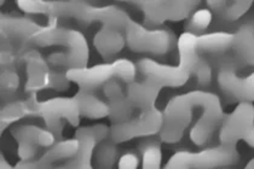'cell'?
Returning a JSON list of instances; mask_svg holds the SVG:
<instances>
[{
	"label": "cell",
	"mask_w": 254,
	"mask_h": 169,
	"mask_svg": "<svg viewBox=\"0 0 254 169\" xmlns=\"http://www.w3.org/2000/svg\"><path fill=\"white\" fill-rule=\"evenodd\" d=\"M239 140L254 148V105L242 102L233 113L225 115L220 124L219 143L236 145Z\"/></svg>",
	"instance_id": "8"
},
{
	"label": "cell",
	"mask_w": 254,
	"mask_h": 169,
	"mask_svg": "<svg viewBox=\"0 0 254 169\" xmlns=\"http://www.w3.org/2000/svg\"><path fill=\"white\" fill-rule=\"evenodd\" d=\"M54 169H64V168H63V166H59V167H55Z\"/></svg>",
	"instance_id": "33"
},
{
	"label": "cell",
	"mask_w": 254,
	"mask_h": 169,
	"mask_svg": "<svg viewBox=\"0 0 254 169\" xmlns=\"http://www.w3.org/2000/svg\"><path fill=\"white\" fill-rule=\"evenodd\" d=\"M95 169H113L114 165L119 160V151L117 149V144L110 138H107L98 144L96 148L95 155Z\"/></svg>",
	"instance_id": "24"
},
{
	"label": "cell",
	"mask_w": 254,
	"mask_h": 169,
	"mask_svg": "<svg viewBox=\"0 0 254 169\" xmlns=\"http://www.w3.org/2000/svg\"><path fill=\"white\" fill-rule=\"evenodd\" d=\"M80 143L76 139L60 140L46 150L40 159L35 161H22L16 165V169H54L55 165L61 161L73 159L79 150Z\"/></svg>",
	"instance_id": "15"
},
{
	"label": "cell",
	"mask_w": 254,
	"mask_h": 169,
	"mask_svg": "<svg viewBox=\"0 0 254 169\" xmlns=\"http://www.w3.org/2000/svg\"><path fill=\"white\" fill-rule=\"evenodd\" d=\"M234 35L233 50L236 60L242 65L254 66V18L245 19Z\"/></svg>",
	"instance_id": "18"
},
{
	"label": "cell",
	"mask_w": 254,
	"mask_h": 169,
	"mask_svg": "<svg viewBox=\"0 0 254 169\" xmlns=\"http://www.w3.org/2000/svg\"><path fill=\"white\" fill-rule=\"evenodd\" d=\"M213 19V12L209 9H198L190 15L187 23V32L197 35L208 28Z\"/></svg>",
	"instance_id": "26"
},
{
	"label": "cell",
	"mask_w": 254,
	"mask_h": 169,
	"mask_svg": "<svg viewBox=\"0 0 254 169\" xmlns=\"http://www.w3.org/2000/svg\"><path fill=\"white\" fill-rule=\"evenodd\" d=\"M124 35L132 51L154 56H164L175 44V35L170 30L148 28L132 18L127 22Z\"/></svg>",
	"instance_id": "7"
},
{
	"label": "cell",
	"mask_w": 254,
	"mask_h": 169,
	"mask_svg": "<svg viewBox=\"0 0 254 169\" xmlns=\"http://www.w3.org/2000/svg\"><path fill=\"white\" fill-rule=\"evenodd\" d=\"M138 66L132 60L126 58H119L113 62L102 63L86 68L68 69L65 71L67 79L86 92H93L97 88L117 79L126 82L127 85L136 81Z\"/></svg>",
	"instance_id": "5"
},
{
	"label": "cell",
	"mask_w": 254,
	"mask_h": 169,
	"mask_svg": "<svg viewBox=\"0 0 254 169\" xmlns=\"http://www.w3.org/2000/svg\"><path fill=\"white\" fill-rule=\"evenodd\" d=\"M235 35L228 32H213L197 35L196 47L198 54L222 56L234 47Z\"/></svg>",
	"instance_id": "22"
},
{
	"label": "cell",
	"mask_w": 254,
	"mask_h": 169,
	"mask_svg": "<svg viewBox=\"0 0 254 169\" xmlns=\"http://www.w3.org/2000/svg\"><path fill=\"white\" fill-rule=\"evenodd\" d=\"M18 144V157L22 161H32L38 148H51L56 144V137L51 131L34 124H22L11 131Z\"/></svg>",
	"instance_id": "12"
},
{
	"label": "cell",
	"mask_w": 254,
	"mask_h": 169,
	"mask_svg": "<svg viewBox=\"0 0 254 169\" xmlns=\"http://www.w3.org/2000/svg\"><path fill=\"white\" fill-rule=\"evenodd\" d=\"M219 69L217 74V82L220 90L226 96L236 99L240 103L254 102V73L246 77L237 75V60L231 55L225 54L218 58Z\"/></svg>",
	"instance_id": "9"
},
{
	"label": "cell",
	"mask_w": 254,
	"mask_h": 169,
	"mask_svg": "<svg viewBox=\"0 0 254 169\" xmlns=\"http://www.w3.org/2000/svg\"><path fill=\"white\" fill-rule=\"evenodd\" d=\"M104 94L108 99L110 113L109 117L113 123L126 122L129 120L133 110V105L129 102L127 93L124 92L120 80H112L103 86Z\"/></svg>",
	"instance_id": "17"
},
{
	"label": "cell",
	"mask_w": 254,
	"mask_h": 169,
	"mask_svg": "<svg viewBox=\"0 0 254 169\" xmlns=\"http://www.w3.org/2000/svg\"><path fill=\"white\" fill-rule=\"evenodd\" d=\"M139 152L142 155V169H161V140L154 137L144 138L139 143ZM138 156L133 152H126L118 161L119 169H137Z\"/></svg>",
	"instance_id": "14"
},
{
	"label": "cell",
	"mask_w": 254,
	"mask_h": 169,
	"mask_svg": "<svg viewBox=\"0 0 254 169\" xmlns=\"http://www.w3.org/2000/svg\"><path fill=\"white\" fill-rule=\"evenodd\" d=\"M20 86V75L12 68H5L1 71V96L7 97L17 91Z\"/></svg>",
	"instance_id": "28"
},
{
	"label": "cell",
	"mask_w": 254,
	"mask_h": 169,
	"mask_svg": "<svg viewBox=\"0 0 254 169\" xmlns=\"http://www.w3.org/2000/svg\"><path fill=\"white\" fill-rule=\"evenodd\" d=\"M79 105L80 115L84 117L91 118V120H99L109 116L110 109L109 105L92 92H86V91L80 90L78 93L74 96Z\"/></svg>",
	"instance_id": "23"
},
{
	"label": "cell",
	"mask_w": 254,
	"mask_h": 169,
	"mask_svg": "<svg viewBox=\"0 0 254 169\" xmlns=\"http://www.w3.org/2000/svg\"><path fill=\"white\" fill-rule=\"evenodd\" d=\"M160 90L153 82L147 80L142 82H132L127 86V96L133 108L140 110L139 115L129 118L126 122L113 123L109 138L115 144L132 140L134 138L153 137L160 133L164 126V113L156 108V99Z\"/></svg>",
	"instance_id": "1"
},
{
	"label": "cell",
	"mask_w": 254,
	"mask_h": 169,
	"mask_svg": "<svg viewBox=\"0 0 254 169\" xmlns=\"http://www.w3.org/2000/svg\"><path fill=\"white\" fill-rule=\"evenodd\" d=\"M23 59L26 62L27 92L37 93L38 91L44 88H50L52 70L50 69L49 62H46L37 51H30L26 54Z\"/></svg>",
	"instance_id": "16"
},
{
	"label": "cell",
	"mask_w": 254,
	"mask_h": 169,
	"mask_svg": "<svg viewBox=\"0 0 254 169\" xmlns=\"http://www.w3.org/2000/svg\"><path fill=\"white\" fill-rule=\"evenodd\" d=\"M0 167H1V169H15V167H12V166H11L10 163L7 162L6 159H5L4 156H1V162H0Z\"/></svg>",
	"instance_id": "31"
},
{
	"label": "cell",
	"mask_w": 254,
	"mask_h": 169,
	"mask_svg": "<svg viewBox=\"0 0 254 169\" xmlns=\"http://www.w3.org/2000/svg\"><path fill=\"white\" fill-rule=\"evenodd\" d=\"M69 80L67 75L61 74L60 71H51V82H50V88H54L57 91H64L69 87Z\"/></svg>",
	"instance_id": "30"
},
{
	"label": "cell",
	"mask_w": 254,
	"mask_h": 169,
	"mask_svg": "<svg viewBox=\"0 0 254 169\" xmlns=\"http://www.w3.org/2000/svg\"><path fill=\"white\" fill-rule=\"evenodd\" d=\"M40 103L41 102H38L37 99V94L32 93L27 99L15 101L5 105L1 110V131L26 116L40 115Z\"/></svg>",
	"instance_id": "20"
},
{
	"label": "cell",
	"mask_w": 254,
	"mask_h": 169,
	"mask_svg": "<svg viewBox=\"0 0 254 169\" xmlns=\"http://www.w3.org/2000/svg\"><path fill=\"white\" fill-rule=\"evenodd\" d=\"M41 29L33 19L22 16H1V35L16 40L30 41Z\"/></svg>",
	"instance_id": "19"
},
{
	"label": "cell",
	"mask_w": 254,
	"mask_h": 169,
	"mask_svg": "<svg viewBox=\"0 0 254 169\" xmlns=\"http://www.w3.org/2000/svg\"><path fill=\"white\" fill-rule=\"evenodd\" d=\"M245 169H254V159H252L247 163V166H246Z\"/></svg>",
	"instance_id": "32"
},
{
	"label": "cell",
	"mask_w": 254,
	"mask_h": 169,
	"mask_svg": "<svg viewBox=\"0 0 254 169\" xmlns=\"http://www.w3.org/2000/svg\"><path fill=\"white\" fill-rule=\"evenodd\" d=\"M18 7L26 13H51L52 2L40 1V0H22L17 1Z\"/></svg>",
	"instance_id": "29"
},
{
	"label": "cell",
	"mask_w": 254,
	"mask_h": 169,
	"mask_svg": "<svg viewBox=\"0 0 254 169\" xmlns=\"http://www.w3.org/2000/svg\"><path fill=\"white\" fill-rule=\"evenodd\" d=\"M40 116L45 121L49 131H51L56 139L62 138L63 120L71 126L80 124V110L76 99L67 97H57L40 103Z\"/></svg>",
	"instance_id": "10"
},
{
	"label": "cell",
	"mask_w": 254,
	"mask_h": 169,
	"mask_svg": "<svg viewBox=\"0 0 254 169\" xmlns=\"http://www.w3.org/2000/svg\"><path fill=\"white\" fill-rule=\"evenodd\" d=\"M110 128L106 124L80 127L75 133L80 146L75 156L63 165L64 169H95L92 167V159L96 148L101 141L109 138Z\"/></svg>",
	"instance_id": "11"
},
{
	"label": "cell",
	"mask_w": 254,
	"mask_h": 169,
	"mask_svg": "<svg viewBox=\"0 0 254 169\" xmlns=\"http://www.w3.org/2000/svg\"><path fill=\"white\" fill-rule=\"evenodd\" d=\"M197 35L184 32L177 41L179 63L178 65L161 64L151 58H142L138 62V70L145 80L153 82L157 87H181L189 81L197 62L198 54L196 47Z\"/></svg>",
	"instance_id": "2"
},
{
	"label": "cell",
	"mask_w": 254,
	"mask_h": 169,
	"mask_svg": "<svg viewBox=\"0 0 254 169\" xmlns=\"http://www.w3.org/2000/svg\"><path fill=\"white\" fill-rule=\"evenodd\" d=\"M218 99L217 94L203 90H194L173 97L162 112L164 126L159 133V139L167 144L178 143L191 122L194 113Z\"/></svg>",
	"instance_id": "3"
},
{
	"label": "cell",
	"mask_w": 254,
	"mask_h": 169,
	"mask_svg": "<svg viewBox=\"0 0 254 169\" xmlns=\"http://www.w3.org/2000/svg\"><path fill=\"white\" fill-rule=\"evenodd\" d=\"M191 76L194 79L197 90L208 87L212 84V80H213V68H212L211 62L200 55Z\"/></svg>",
	"instance_id": "25"
},
{
	"label": "cell",
	"mask_w": 254,
	"mask_h": 169,
	"mask_svg": "<svg viewBox=\"0 0 254 169\" xmlns=\"http://www.w3.org/2000/svg\"><path fill=\"white\" fill-rule=\"evenodd\" d=\"M147 21L159 24L166 21H181L190 17L198 2L196 1H137Z\"/></svg>",
	"instance_id": "13"
},
{
	"label": "cell",
	"mask_w": 254,
	"mask_h": 169,
	"mask_svg": "<svg viewBox=\"0 0 254 169\" xmlns=\"http://www.w3.org/2000/svg\"><path fill=\"white\" fill-rule=\"evenodd\" d=\"M32 43L39 46L63 45L67 47V51L63 54L51 55L48 62L52 65L67 66L68 69L86 68L88 62V45L81 33L75 29L59 28L56 24L48 27H41L39 32L32 39Z\"/></svg>",
	"instance_id": "4"
},
{
	"label": "cell",
	"mask_w": 254,
	"mask_h": 169,
	"mask_svg": "<svg viewBox=\"0 0 254 169\" xmlns=\"http://www.w3.org/2000/svg\"><path fill=\"white\" fill-rule=\"evenodd\" d=\"M236 145L219 144L214 148L197 152L178 151L162 169H213L233 166L239 162Z\"/></svg>",
	"instance_id": "6"
},
{
	"label": "cell",
	"mask_w": 254,
	"mask_h": 169,
	"mask_svg": "<svg viewBox=\"0 0 254 169\" xmlns=\"http://www.w3.org/2000/svg\"><path fill=\"white\" fill-rule=\"evenodd\" d=\"M93 44L97 51L106 62L112 60L125 46L126 40L123 32L108 27H102V29L96 34Z\"/></svg>",
	"instance_id": "21"
},
{
	"label": "cell",
	"mask_w": 254,
	"mask_h": 169,
	"mask_svg": "<svg viewBox=\"0 0 254 169\" xmlns=\"http://www.w3.org/2000/svg\"><path fill=\"white\" fill-rule=\"evenodd\" d=\"M253 1H225L224 7H223V10L220 11L218 16L223 17L225 21H237V19L241 18L250 10Z\"/></svg>",
	"instance_id": "27"
}]
</instances>
